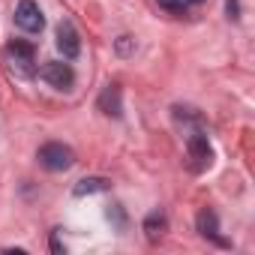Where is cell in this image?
I'll use <instances>...</instances> for the list:
<instances>
[{"instance_id": "cell-2", "label": "cell", "mask_w": 255, "mask_h": 255, "mask_svg": "<svg viewBox=\"0 0 255 255\" xmlns=\"http://www.w3.org/2000/svg\"><path fill=\"white\" fill-rule=\"evenodd\" d=\"M36 159L45 171H69L75 165V150L63 141H48V144L39 147Z\"/></svg>"}, {"instance_id": "cell-10", "label": "cell", "mask_w": 255, "mask_h": 255, "mask_svg": "<svg viewBox=\"0 0 255 255\" xmlns=\"http://www.w3.org/2000/svg\"><path fill=\"white\" fill-rule=\"evenodd\" d=\"M105 189H111V180H108V177H81V180L75 183L72 195L84 198V195H96V192H105Z\"/></svg>"}, {"instance_id": "cell-13", "label": "cell", "mask_w": 255, "mask_h": 255, "mask_svg": "<svg viewBox=\"0 0 255 255\" xmlns=\"http://www.w3.org/2000/svg\"><path fill=\"white\" fill-rule=\"evenodd\" d=\"M51 252H54V255H63V252H66V246L60 243V234H57V228L51 231Z\"/></svg>"}, {"instance_id": "cell-14", "label": "cell", "mask_w": 255, "mask_h": 255, "mask_svg": "<svg viewBox=\"0 0 255 255\" xmlns=\"http://www.w3.org/2000/svg\"><path fill=\"white\" fill-rule=\"evenodd\" d=\"M225 12H228V18H231V21H237V18H240V6H237V0H225Z\"/></svg>"}, {"instance_id": "cell-5", "label": "cell", "mask_w": 255, "mask_h": 255, "mask_svg": "<svg viewBox=\"0 0 255 255\" xmlns=\"http://www.w3.org/2000/svg\"><path fill=\"white\" fill-rule=\"evenodd\" d=\"M39 75H42V81L51 84L54 90H69V87L75 84V72H72V66L63 63V60H48V63L39 69Z\"/></svg>"}, {"instance_id": "cell-6", "label": "cell", "mask_w": 255, "mask_h": 255, "mask_svg": "<svg viewBox=\"0 0 255 255\" xmlns=\"http://www.w3.org/2000/svg\"><path fill=\"white\" fill-rule=\"evenodd\" d=\"M57 48H60V54H63L66 60L78 57V51H81V36H78V30H75L72 21H60V27H57Z\"/></svg>"}, {"instance_id": "cell-4", "label": "cell", "mask_w": 255, "mask_h": 255, "mask_svg": "<svg viewBox=\"0 0 255 255\" xmlns=\"http://www.w3.org/2000/svg\"><path fill=\"white\" fill-rule=\"evenodd\" d=\"M15 24H18L24 33H42L45 15H42V9H39L36 0H21V3L15 6Z\"/></svg>"}, {"instance_id": "cell-7", "label": "cell", "mask_w": 255, "mask_h": 255, "mask_svg": "<svg viewBox=\"0 0 255 255\" xmlns=\"http://www.w3.org/2000/svg\"><path fill=\"white\" fill-rule=\"evenodd\" d=\"M120 84H105L99 99H96V108L105 114V117H120L123 114V99H120Z\"/></svg>"}, {"instance_id": "cell-11", "label": "cell", "mask_w": 255, "mask_h": 255, "mask_svg": "<svg viewBox=\"0 0 255 255\" xmlns=\"http://www.w3.org/2000/svg\"><path fill=\"white\" fill-rule=\"evenodd\" d=\"M159 3V9H165V12H171V15H183L186 12V0H156Z\"/></svg>"}, {"instance_id": "cell-9", "label": "cell", "mask_w": 255, "mask_h": 255, "mask_svg": "<svg viewBox=\"0 0 255 255\" xmlns=\"http://www.w3.org/2000/svg\"><path fill=\"white\" fill-rule=\"evenodd\" d=\"M144 237L150 240V243H159L162 237H165V228H168V216L162 213V210H150L147 216H144Z\"/></svg>"}, {"instance_id": "cell-3", "label": "cell", "mask_w": 255, "mask_h": 255, "mask_svg": "<svg viewBox=\"0 0 255 255\" xmlns=\"http://www.w3.org/2000/svg\"><path fill=\"white\" fill-rule=\"evenodd\" d=\"M186 153H189V168L192 171H204L213 162V147H210V141L201 129H192L186 135Z\"/></svg>"}, {"instance_id": "cell-15", "label": "cell", "mask_w": 255, "mask_h": 255, "mask_svg": "<svg viewBox=\"0 0 255 255\" xmlns=\"http://www.w3.org/2000/svg\"><path fill=\"white\" fill-rule=\"evenodd\" d=\"M186 3H204V0H186Z\"/></svg>"}, {"instance_id": "cell-8", "label": "cell", "mask_w": 255, "mask_h": 255, "mask_svg": "<svg viewBox=\"0 0 255 255\" xmlns=\"http://www.w3.org/2000/svg\"><path fill=\"white\" fill-rule=\"evenodd\" d=\"M195 228H198L201 237H207V240H213V243H219V246H228V240L219 234V216H216V210L204 207V210L198 213V219H195Z\"/></svg>"}, {"instance_id": "cell-12", "label": "cell", "mask_w": 255, "mask_h": 255, "mask_svg": "<svg viewBox=\"0 0 255 255\" xmlns=\"http://www.w3.org/2000/svg\"><path fill=\"white\" fill-rule=\"evenodd\" d=\"M114 51H117L120 57H129V54L135 51V39H132V36H120V39L114 42Z\"/></svg>"}, {"instance_id": "cell-1", "label": "cell", "mask_w": 255, "mask_h": 255, "mask_svg": "<svg viewBox=\"0 0 255 255\" xmlns=\"http://www.w3.org/2000/svg\"><path fill=\"white\" fill-rule=\"evenodd\" d=\"M6 60H9V69L21 78H30L36 75V48L24 39H12L6 45Z\"/></svg>"}]
</instances>
